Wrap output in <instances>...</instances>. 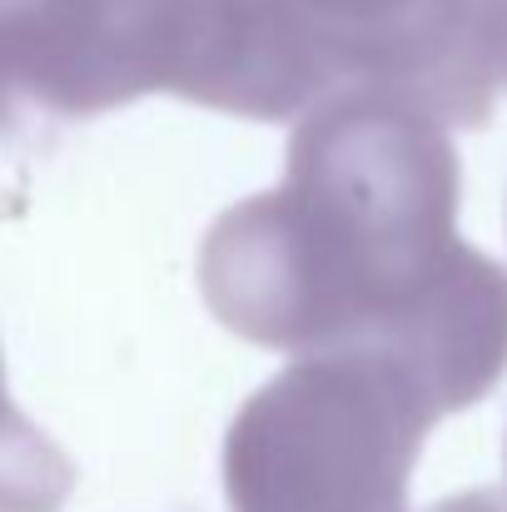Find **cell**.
I'll return each mask as SVG.
<instances>
[{"label": "cell", "instance_id": "3957f363", "mask_svg": "<svg viewBox=\"0 0 507 512\" xmlns=\"http://www.w3.org/2000/svg\"><path fill=\"white\" fill-rule=\"evenodd\" d=\"M438 403L378 348H314L229 423V512H403Z\"/></svg>", "mask_w": 507, "mask_h": 512}, {"label": "cell", "instance_id": "5b68a950", "mask_svg": "<svg viewBox=\"0 0 507 512\" xmlns=\"http://www.w3.org/2000/svg\"><path fill=\"white\" fill-rule=\"evenodd\" d=\"M70 488V458L10 403L0 363V512H60Z\"/></svg>", "mask_w": 507, "mask_h": 512}, {"label": "cell", "instance_id": "52a82bcc", "mask_svg": "<svg viewBox=\"0 0 507 512\" xmlns=\"http://www.w3.org/2000/svg\"><path fill=\"white\" fill-rule=\"evenodd\" d=\"M428 512H507V493L503 488H468V493H453V498L433 503Z\"/></svg>", "mask_w": 507, "mask_h": 512}, {"label": "cell", "instance_id": "ba28073f", "mask_svg": "<svg viewBox=\"0 0 507 512\" xmlns=\"http://www.w3.org/2000/svg\"><path fill=\"white\" fill-rule=\"evenodd\" d=\"M503 80H507V0H503Z\"/></svg>", "mask_w": 507, "mask_h": 512}, {"label": "cell", "instance_id": "7a4b0ae2", "mask_svg": "<svg viewBox=\"0 0 507 512\" xmlns=\"http://www.w3.org/2000/svg\"><path fill=\"white\" fill-rule=\"evenodd\" d=\"M334 90L294 0H0V135L145 95L294 120Z\"/></svg>", "mask_w": 507, "mask_h": 512}, {"label": "cell", "instance_id": "277c9868", "mask_svg": "<svg viewBox=\"0 0 507 512\" xmlns=\"http://www.w3.org/2000/svg\"><path fill=\"white\" fill-rule=\"evenodd\" d=\"M503 85V0H413L334 55V90L383 95L443 130H483Z\"/></svg>", "mask_w": 507, "mask_h": 512}, {"label": "cell", "instance_id": "8992f818", "mask_svg": "<svg viewBox=\"0 0 507 512\" xmlns=\"http://www.w3.org/2000/svg\"><path fill=\"white\" fill-rule=\"evenodd\" d=\"M304 10V20L314 25L319 45H324V60H329V80H334V55L348 50L353 40L383 30L388 20H398L413 0H294Z\"/></svg>", "mask_w": 507, "mask_h": 512}, {"label": "cell", "instance_id": "6da1fadb", "mask_svg": "<svg viewBox=\"0 0 507 512\" xmlns=\"http://www.w3.org/2000/svg\"><path fill=\"white\" fill-rule=\"evenodd\" d=\"M458 155L428 115L329 90L289 140L284 184L224 209L199 244V294L244 343L378 348L438 413L507 373V269L458 239Z\"/></svg>", "mask_w": 507, "mask_h": 512}]
</instances>
